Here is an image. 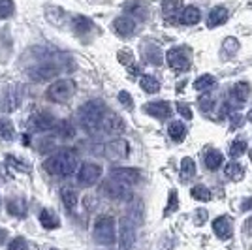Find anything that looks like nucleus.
<instances>
[{
	"instance_id": "72a5a7b5",
	"label": "nucleus",
	"mask_w": 252,
	"mask_h": 250,
	"mask_svg": "<svg viewBox=\"0 0 252 250\" xmlns=\"http://www.w3.org/2000/svg\"><path fill=\"white\" fill-rule=\"evenodd\" d=\"M0 137L2 139H13L15 137V130L8 119H0Z\"/></svg>"
},
{
	"instance_id": "79ce46f5",
	"label": "nucleus",
	"mask_w": 252,
	"mask_h": 250,
	"mask_svg": "<svg viewBox=\"0 0 252 250\" xmlns=\"http://www.w3.org/2000/svg\"><path fill=\"white\" fill-rule=\"evenodd\" d=\"M179 207V198H177V192L175 190H171L169 192V203H168V209H166V215L169 213H175Z\"/></svg>"
},
{
	"instance_id": "37998d69",
	"label": "nucleus",
	"mask_w": 252,
	"mask_h": 250,
	"mask_svg": "<svg viewBox=\"0 0 252 250\" xmlns=\"http://www.w3.org/2000/svg\"><path fill=\"white\" fill-rule=\"evenodd\" d=\"M177 111L181 117H185L187 121H190L192 119V107H190L189 104H185V102H179L177 104Z\"/></svg>"
},
{
	"instance_id": "2f4dec72",
	"label": "nucleus",
	"mask_w": 252,
	"mask_h": 250,
	"mask_svg": "<svg viewBox=\"0 0 252 250\" xmlns=\"http://www.w3.org/2000/svg\"><path fill=\"white\" fill-rule=\"evenodd\" d=\"M190 194H192V198L198 199V201H209L211 199L209 188L203 187V185H196V187L190 190Z\"/></svg>"
},
{
	"instance_id": "4be33fe9",
	"label": "nucleus",
	"mask_w": 252,
	"mask_h": 250,
	"mask_svg": "<svg viewBox=\"0 0 252 250\" xmlns=\"http://www.w3.org/2000/svg\"><path fill=\"white\" fill-rule=\"evenodd\" d=\"M200 19H201V13L196 6H187V8H183L181 15H179V23H181V25H189V27L190 25H196Z\"/></svg>"
},
{
	"instance_id": "f704fd0d",
	"label": "nucleus",
	"mask_w": 252,
	"mask_h": 250,
	"mask_svg": "<svg viewBox=\"0 0 252 250\" xmlns=\"http://www.w3.org/2000/svg\"><path fill=\"white\" fill-rule=\"evenodd\" d=\"M145 59H147L151 64L158 66V64L162 62V53H160V49H158L157 45H149L147 51H145Z\"/></svg>"
},
{
	"instance_id": "dca6fc26",
	"label": "nucleus",
	"mask_w": 252,
	"mask_h": 250,
	"mask_svg": "<svg viewBox=\"0 0 252 250\" xmlns=\"http://www.w3.org/2000/svg\"><path fill=\"white\" fill-rule=\"evenodd\" d=\"M162 11H164V17L168 21H179V15L183 11V2L181 0H164Z\"/></svg>"
},
{
	"instance_id": "5701e85b",
	"label": "nucleus",
	"mask_w": 252,
	"mask_h": 250,
	"mask_svg": "<svg viewBox=\"0 0 252 250\" xmlns=\"http://www.w3.org/2000/svg\"><path fill=\"white\" fill-rule=\"evenodd\" d=\"M40 222H42V226L45 229H57L61 226V220L57 219L49 209H43L42 213H40Z\"/></svg>"
},
{
	"instance_id": "5fc2aeb1",
	"label": "nucleus",
	"mask_w": 252,
	"mask_h": 250,
	"mask_svg": "<svg viewBox=\"0 0 252 250\" xmlns=\"http://www.w3.org/2000/svg\"><path fill=\"white\" fill-rule=\"evenodd\" d=\"M249 121L252 123V109H251V113H249Z\"/></svg>"
},
{
	"instance_id": "ddd939ff",
	"label": "nucleus",
	"mask_w": 252,
	"mask_h": 250,
	"mask_svg": "<svg viewBox=\"0 0 252 250\" xmlns=\"http://www.w3.org/2000/svg\"><path fill=\"white\" fill-rule=\"evenodd\" d=\"M111 177L117 179L119 183H123L126 187H134L139 183V179H141V173L134 169V167H115L113 171H111Z\"/></svg>"
},
{
	"instance_id": "a878e982",
	"label": "nucleus",
	"mask_w": 252,
	"mask_h": 250,
	"mask_svg": "<svg viewBox=\"0 0 252 250\" xmlns=\"http://www.w3.org/2000/svg\"><path fill=\"white\" fill-rule=\"evenodd\" d=\"M74 31L79 32V34H87V32L93 31V21L89 17H83V15H75L74 17Z\"/></svg>"
},
{
	"instance_id": "6e6d98bb",
	"label": "nucleus",
	"mask_w": 252,
	"mask_h": 250,
	"mask_svg": "<svg viewBox=\"0 0 252 250\" xmlns=\"http://www.w3.org/2000/svg\"><path fill=\"white\" fill-rule=\"evenodd\" d=\"M49 250H57V249H49Z\"/></svg>"
},
{
	"instance_id": "6ab92c4d",
	"label": "nucleus",
	"mask_w": 252,
	"mask_h": 250,
	"mask_svg": "<svg viewBox=\"0 0 252 250\" xmlns=\"http://www.w3.org/2000/svg\"><path fill=\"white\" fill-rule=\"evenodd\" d=\"M230 96L237 102V104H245L251 96V85L245 83V81H239V83L233 85V89L230 91Z\"/></svg>"
},
{
	"instance_id": "7ed1b4c3",
	"label": "nucleus",
	"mask_w": 252,
	"mask_h": 250,
	"mask_svg": "<svg viewBox=\"0 0 252 250\" xmlns=\"http://www.w3.org/2000/svg\"><path fill=\"white\" fill-rule=\"evenodd\" d=\"M93 235H94V241L98 245H104V247L113 245L117 239L115 220L111 217H98L94 222V228H93Z\"/></svg>"
},
{
	"instance_id": "9d476101",
	"label": "nucleus",
	"mask_w": 252,
	"mask_h": 250,
	"mask_svg": "<svg viewBox=\"0 0 252 250\" xmlns=\"http://www.w3.org/2000/svg\"><path fill=\"white\" fill-rule=\"evenodd\" d=\"M104 155L109 160H123V158L130 155V145H128L126 139H113V141H109L105 145Z\"/></svg>"
},
{
	"instance_id": "473e14b6",
	"label": "nucleus",
	"mask_w": 252,
	"mask_h": 250,
	"mask_svg": "<svg viewBox=\"0 0 252 250\" xmlns=\"http://www.w3.org/2000/svg\"><path fill=\"white\" fill-rule=\"evenodd\" d=\"M8 211H10L11 215H15V217H23V215H25V211H27V205H25V201H23V199L11 198L10 201H8Z\"/></svg>"
},
{
	"instance_id": "49530a36",
	"label": "nucleus",
	"mask_w": 252,
	"mask_h": 250,
	"mask_svg": "<svg viewBox=\"0 0 252 250\" xmlns=\"http://www.w3.org/2000/svg\"><path fill=\"white\" fill-rule=\"evenodd\" d=\"M8 164H10V166H13L15 169H21V171H29V166H23L21 162H19V158L8 156Z\"/></svg>"
},
{
	"instance_id": "423d86ee",
	"label": "nucleus",
	"mask_w": 252,
	"mask_h": 250,
	"mask_svg": "<svg viewBox=\"0 0 252 250\" xmlns=\"http://www.w3.org/2000/svg\"><path fill=\"white\" fill-rule=\"evenodd\" d=\"M100 177H102V167L98 164H93V162H87L77 169V183L85 188L96 185Z\"/></svg>"
},
{
	"instance_id": "c03bdc74",
	"label": "nucleus",
	"mask_w": 252,
	"mask_h": 250,
	"mask_svg": "<svg viewBox=\"0 0 252 250\" xmlns=\"http://www.w3.org/2000/svg\"><path fill=\"white\" fill-rule=\"evenodd\" d=\"M59 134L64 137H72L74 136V128H72V125L70 123H66V121H63L61 125H59Z\"/></svg>"
},
{
	"instance_id": "20e7f679",
	"label": "nucleus",
	"mask_w": 252,
	"mask_h": 250,
	"mask_svg": "<svg viewBox=\"0 0 252 250\" xmlns=\"http://www.w3.org/2000/svg\"><path fill=\"white\" fill-rule=\"evenodd\" d=\"M74 94H75V83L72 79H59V81H55L53 85H49V89H47V98L51 102H57V104L68 102Z\"/></svg>"
},
{
	"instance_id": "3c124183",
	"label": "nucleus",
	"mask_w": 252,
	"mask_h": 250,
	"mask_svg": "<svg viewBox=\"0 0 252 250\" xmlns=\"http://www.w3.org/2000/svg\"><path fill=\"white\" fill-rule=\"evenodd\" d=\"M196 217H198V219H205V217H207V213H205V211H198V213H196ZM198 222L201 224V220H198Z\"/></svg>"
},
{
	"instance_id": "e433bc0d",
	"label": "nucleus",
	"mask_w": 252,
	"mask_h": 250,
	"mask_svg": "<svg viewBox=\"0 0 252 250\" xmlns=\"http://www.w3.org/2000/svg\"><path fill=\"white\" fill-rule=\"evenodd\" d=\"M247 151V143L243 139H235L233 143L230 145V156L231 158H239Z\"/></svg>"
},
{
	"instance_id": "7c9ffc66",
	"label": "nucleus",
	"mask_w": 252,
	"mask_h": 250,
	"mask_svg": "<svg viewBox=\"0 0 252 250\" xmlns=\"http://www.w3.org/2000/svg\"><path fill=\"white\" fill-rule=\"evenodd\" d=\"M224 173L230 179H233V181H239V179L245 175V169H243L237 162H230V164L226 166V169H224Z\"/></svg>"
},
{
	"instance_id": "ea45409f",
	"label": "nucleus",
	"mask_w": 252,
	"mask_h": 250,
	"mask_svg": "<svg viewBox=\"0 0 252 250\" xmlns=\"http://www.w3.org/2000/svg\"><path fill=\"white\" fill-rule=\"evenodd\" d=\"M8 250H29V245L23 237H15V239L10 241L8 245Z\"/></svg>"
},
{
	"instance_id": "412c9836",
	"label": "nucleus",
	"mask_w": 252,
	"mask_h": 250,
	"mask_svg": "<svg viewBox=\"0 0 252 250\" xmlns=\"http://www.w3.org/2000/svg\"><path fill=\"white\" fill-rule=\"evenodd\" d=\"M213 231L219 239H228L231 235V224L226 217H219L217 220H213Z\"/></svg>"
},
{
	"instance_id": "58836bf2",
	"label": "nucleus",
	"mask_w": 252,
	"mask_h": 250,
	"mask_svg": "<svg viewBox=\"0 0 252 250\" xmlns=\"http://www.w3.org/2000/svg\"><path fill=\"white\" fill-rule=\"evenodd\" d=\"M198 105H200L201 111L209 113L211 109H213V105H215V100H213V96H211V94H201V98L198 100Z\"/></svg>"
},
{
	"instance_id": "9b49d317",
	"label": "nucleus",
	"mask_w": 252,
	"mask_h": 250,
	"mask_svg": "<svg viewBox=\"0 0 252 250\" xmlns=\"http://www.w3.org/2000/svg\"><path fill=\"white\" fill-rule=\"evenodd\" d=\"M59 73V68L51 62H43L38 66H32L29 70V77L32 81H49L51 77H55Z\"/></svg>"
},
{
	"instance_id": "0eeeda50",
	"label": "nucleus",
	"mask_w": 252,
	"mask_h": 250,
	"mask_svg": "<svg viewBox=\"0 0 252 250\" xmlns=\"http://www.w3.org/2000/svg\"><path fill=\"white\" fill-rule=\"evenodd\" d=\"M102 192L111 199H128L130 198V187H126V185H123V183H119V181L113 177H109L104 185H102Z\"/></svg>"
},
{
	"instance_id": "4c0bfd02",
	"label": "nucleus",
	"mask_w": 252,
	"mask_h": 250,
	"mask_svg": "<svg viewBox=\"0 0 252 250\" xmlns=\"http://www.w3.org/2000/svg\"><path fill=\"white\" fill-rule=\"evenodd\" d=\"M222 51L226 55H233V53L239 51V42L235 38H226L224 43H222Z\"/></svg>"
},
{
	"instance_id": "a211bd4d",
	"label": "nucleus",
	"mask_w": 252,
	"mask_h": 250,
	"mask_svg": "<svg viewBox=\"0 0 252 250\" xmlns=\"http://www.w3.org/2000/svg\"><path fill=\"white\" fill-rule=\"evenodd\" d=\"M61 199H63V203H64V207H66V211L74 213L75 209H77L79 198H77V192H75L74 188H70V187L61 188Z\"/></svg>"
},
{
	"instance_id": "603ef678",
	"label": "nucleus",
	"mask_w": 252,
	"mask_h": 250,
	"mask_svg": "<svg viewBox=\"0 0 252 250\" xmlns=\"http://www.w3.org/2000/svg\"><path fill=\"white\" fill-rule=\"evenodd\" d=\"M247 209H252V198L249 199V201H245V203H243V211H247Z\"/></svg>"
},
{
	"instance_id": "393cba45",
	"label": "nucleus",
	"mask_w": 252,
	"mask_h": 250,
	"mask_svg": "<svg viewBox=\"0 0 252 250\" xmlns=\"http://www.w3.org/2000/svg\"><path fill=\"white\" fill-rule=\"evenodd\" d=\"M139 85H141V89H143L145 93H149V94H155V93H158V91H160V83H158L153 75H141Z\"/></svg>"
},
{
	"instance_id": "6e6552de",
	"label": "nucleus",
	"mask_w": 252,
	"mask_h": 250,
	"mask_svg": "<svg viewBox=\"0 0 252 250\" xmlns=\"http://www.w3.org/2000/svg\"><path fill=\"white\" fill-rule=\"evenodd\" d=\"M166 59H168V64L175 70V72H187L190 66L189 55L183 47H173L166 53Z\"/></svg>"
},
{
	"instance_id": "f03ea898",
	"label": "nucleus",
	"mask_w": 252,
	"mask_h": 250,
	"mask_svg": "<svg viewBox=\"0 0 252 250\" xmlns=\"http://www.w3.org/2000/svg\"><path fill=\"white\" fill-rule=\"evenodd\" d=\"M105 113V107L100 100H91L81 105L79 109V125L87 134H96L102 125V117Z\"/></svg>"
},
{
	"instance_id": "c9c22d12",
	"label": "nucleus",
	"mask_w": 252,
	"mask_h": 250,
	"mask_svg": "<svg viewBox=\"0 0 252 250\" xmlns=\"http://www.w3.org/2000/svg\"><path fill=\"white\" fill-rule=\"evenodd\" d=\"M13 0H0V19H8L13 15Z\"/></svg>"
},
{
	"instance_id": "de8ad7c7",
	"label": "nucleus",
	"mask_w": 252,
	"mask_h": 250,
	"mask_svg": "<svg viewBox=\"0 0 252 250\" xmlns=\"http://www.w3.org/2000/svg\"><path fill=\"white\" fill-rule=\"evenodd\" d=\"M119 61L123 64H128L130 61H132V53L130 51H121L119 53Z\"/></svg>"
},
{
	"instance_id": "864d4df0",
	"label": "nucleus",
	"mask_w": 252,
	"mask_h": 250,
	"mask_svg": "<svg viewBox=\"0 0 252 250\" xmlns=\"http://www.w3.org/2000/svg\"><path fill=\"white\" fill-rule=\"evenodd\" d=\"M245 229H249V231L252 233V219L249 220V222H247V226H245Z\"/></svg>"
},
{
	"instance_id": "c756f323",
	"label": "nucleus",
	"mask_w": 252,
	"mask_h": 250,
	"mask_svg": "<svg viewBox=\"0 0 252 250\" xmlns=\"http://www.w3.org/2000/svg\"><path fill=\"white\" fill-rule=\"evenodd\" d=\"M194 173H196V164H194V160L189 156L183 158V160H181V175H183V179L194 177Z\"/></svg>"
},
{
	"instance_id": "a19ab883",
	"label": "nucleus",
	"mask_w": 252,
	"mask_h": 250,
	"mask_svg": "<svg viewBox=\"0 0 252 250\" xmlns=\"http://www.w3.org/2000/svg\"><path fill=\"white\" fill-rule=\"evenodd\" d=\"M128 219L132 220V222H139L141 220V203L139 201H134L132 203V207H130V217Z\"/></svg>"
},
{
	"instance_id": "8fccbe9b",
	"label": "nucleus",
	"mask_w": 252,
	"mask_h": 250,
	"mask_svg": "<svg viewBox=\"0 0 252 250\" xmlns=\"http://www.w3.org/2000/svg\"><path fill=\"white\" fill-rule=\"evenodd\" d=\"M6 237H8V231H6L4 228H0V245L6 241Z\"/></svg>"
},
{
	"instance_id": "09e8293b",
	"label": "nucleus",
	"mask_w": 252,
	"mask_h": 250,
	"mask_svg": "<svg viewBox=\"0 0 252 250\" xmlns=\"http://www.w3.org/2000/svg\"><path fill=\"white\" fill-rule=\"evenodd\" d=\"M231 119H233V126H239L241 125V115H231Z\"/></svg>"
},
{
	"instance_id": "2eb2a0df",
	"label": "nucleus",
	"mask_w": 252,
	"mask_h": 250,
	"mask_svg": "<svg viewBox=\"0 0 252 250\" xmlns=\"http://www.w3.org/2000/svg\"><path fill=\"white\" fill-rule=\"evenodd\" d=\"M113 29H115V32L119 36L126 38V36H132L134 34V31H136V21L132 17L123 15V17H117L115 21H113Z\"/></svg>"
},
{
	"instance_id": "4468645a",
	"label": "nucleus",
	"mask_w": 252,
	"mask_h": 250,
	"mask_svg": "<svg viewBox=\"0 0 252 250\" xmlns=\"http://www.w3.org/2000/svg\"><path fill=\"white\" fill-rule=\"evenodd\" d=\"M145 111L155 119H168L171 115V105L164 100H158V102H151L145 105Z\"/></svg>"
},
{
	"instance_id": "a18cd8bd",
	"label": "nucleus",
	"mask_w": 252,
	"mask_h": 250,
	"mask_svg": "<svg viewBox=\"0 0 252 250\" xmlns=\"http://www.w3.org/2000/svg\"><path fill=\"white\" fill-rule=\"evenodd\" d=\"M119 102L125 105V107H128V109H132V105H134L132 96H130V93H126V91H121V93H119Z\"/></svg>"
},
{
	"instance_id": "f8f14e48",
	"label": "nucleus",
	"mask_w": 252,
	"mask_h": 250,
	"mask_svg": "<svg viewBox=\"0 0 252 250\" xmlns=\"http://www.w3.org/2000/svg\"><path fill=\"white\" fill-rule=\"evenodd\" d=\"M27 126H29V130H34V132H45V130H51L55 126V119H53V115L43 113V111L34 113L27 121Z\"/></svg>"
},
{
	"instance_id": "bb28decb",
	"label": "nucleus",
	"mask_w": 252,
	"mask_h": 250,
	"mask_svg": "<svg viewBox=\"0 0 252 250\" xmlns=\"http://www.w3.org/2000/svg\"><path fill=\"white\" fill-rule=\"evenodd\" d=\"M215 85H217V79H215L213 75H209V73H203L201 77H198V79L194 81V89H196V91H209Z\"/></svg>"
},
{
	"instance_id": "c85d7f7f",
	"label": "nucleus",
	"mask_w": 252,
	"mask_h": 250,
	"mask_svg": "<svg viewBox=\"0 0 252 250\" xmlns=\"http://www.w3.org/2000/svg\"><path fill=\"white\" fill-rule=\"evenodd\" d=\"M125 10L128 13H132V15H136V17H141V19L147 17V6L141 4V2H128L125 6Z\"/></svg>"
},
{
	"instance_id": "b1692460",
	"label": "nucleus",
	"mask_w": 252,
	"mask_h": 250,
	"mask_svg": "<svg viewBox=\"0 0 252 250\" xmlns=\"http://www.w3.org/2000/svg\"><path fill=\"white\" fill-rule=\"evenodd\" d=\"M222 160H224L222 153H219V151H207V155H205V166L209 167L211 171H215V169H219L222 166Z\"/></svg>"
},
{
	"instance_id": "39448f33",
	"label": "nucleus",
	"mask_w": 252,
	"mask_h": 250,
	"mask_svg": "<svg viewBox=\"0 0 252 250\" xmlns=\"http://www.w3.org/2000/svg\"><path fill=\"white\" fill-rule=\"evenodd\" d=\"M119 249L121 250H132L136 245V226L134 222L125 217L119 222Z\"/></svg>"
},
{
	"instance_id": "cd10ccee",
	"label": "nucleus",
	"mask_w": 252,
	"mask_h": 250,
	"mask_svg": "<svg viewBox=\"0 0 252 250\" xmlns=\"http://www.w3.org/2000/svg\"><path fill=\"white\" fill-rule=\"evenodd\" d=\"M168 134L171 139H175V141H183L185 139V136H187V128H185V125L183 123H171L168 128Z\"/></svg>"
},
{
	"instance_id": "1a4fd4ad",
	"label": "nucleus",
	"mask_w": 252,
	"mask_h": 250,
	"mask_svg": "<svg viewBox=\"0 0 252 250\" xmlns=\"http://www.w3.org/2000/svg\"><path fill=\"white\" fill-rule=\"evenodd\" d=\"M125 121L119 117L117 113H107L105 111L104 117H102V125H100V130H104L105 134H109V136H119V134H123L125 132Z\"/></svg>"
},
{
	"instance_id": "aec40b11",
	"label": "nucleus",
	"mask_w": 252,
	"mask_h": 250,
	"mask_svg": "<svg viewBox=\"0 0 252 250\" xmlns=\"http://www.w3.org/2000/svg\"><path fill=\"white\" fill-rule=\"evenodd\" d=\"M226 21H228V10H226L224 6H217V8H213V10L209 11L207 25H209L211 29L220 27V25H224Z\"/></svg>"
},
{
	"instance_id": "f3484780",
	"label": "nucleus",
	"mask_w": 252,
	"mask_h": 250,
	"mask_svg": "<svg viewBox=\"0 0 252 250\" xmlns=\"http://www.w3.org/2000/svg\"><path fill=\"white\" fill-rule=\"evenodd\" d=\"M0 107H2V111H6V113L15 111V109L19 107V96H17L15 87H8V89H6L4 100H0Z\"/></svg>"
},
{
	"instance_id": "f257e3e1",
	"label": "nucleus",
	"mask_w": 252,
	"mask_h": 250,
	"mask_svg": "<svg viewBox=\"0 0 252 250\" xmlns=\"http://www.w3.org/2000/svg\"><path fill=\"white\" fill-rule=\"evenodd\" d=\"M43 167L47 173H51L55 177H70L79 167V158H77V153L72 149H63L57 155L47 158Z\"/></svg>"
}]
</instances>
